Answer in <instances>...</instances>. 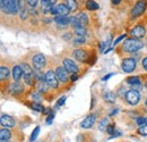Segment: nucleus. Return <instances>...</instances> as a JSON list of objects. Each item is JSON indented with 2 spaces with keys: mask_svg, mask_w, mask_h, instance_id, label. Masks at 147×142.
<instances>
[{
  "mask_svg": "<svg viewBox=\"0 0 147 142\" xmlns=\"http://www.w3.org/2000/svg\"><path fill=\"white\" fill-rule=\"evenodd\" d=\"M26 2H27L31 7H35L37 5V2H38V0H26Z\"/></svg>",
  "mask_w": 147,
  "mask_h": 142,
  "instance_id": "38",
  "label": "nucleus"
},
{
  "mask_svg": "<svg viewBox=\"0 0 147 142\" xmlns=\"http://www.w3.org/2000/svg\"><path fill=\"white\" fill-rule=\"evenodd\" d=\"M6 2V6H7V9L9 12V14H17L18 10V3H17V0H5Z\"/></svg>",
  "mask_w": 147,
  "mask_h": 142,
  "instance_id": "12",
  "label": "nucleus"
},
{
  "mask_svg": "<svg viewBox=\"0 0 147 142\" xmlns=\"http://www.w3.org/2000/svg\"><path fill=\"white\" fill-rule=\"evenodd\" d=\"M55 22L59 25L61 26L60 29H63V26H67L68 24L71 23V17H68V16H59L57 15L55 17Z\"/></svg>",
  "mask_w": 147,
  "mask_h": 142,
  "instance_id": "13",
  "label": "nucleus"
},
{
  "mask_svg": "<svg viewBox=\"0 0 147 142\" xmlns=\"http://www.w3.org/2000/svg\"><path fill=\"white\" fill-rule=\"evenodd\" d=\"M32 63H33V66H34L35 70H42L45 66L47 60H45V57L42 53H37L33 57Z\"/></svg>",
  "mask_w": 147,
  "mask_h": 142,
  "instance_id": "7",
  "label": "nucleus"
},
{
  "mask_svg": "<svg viewBox=\"0 0 147 142\" xmlns=\"http://www.w3.org/2000/svg\"><path fill=\"white\" fill-rule=\"evenodd\" d=\"M107 132H108L109 134H111V135H113V133L115 132L114 126H113V125H108V126H107Z\"/></svg>",
  "mask_w": 147,
  "mask_h": 142,
  "instance_id": "37",
  "label": "nucleus"
},
{
  "mask_svg": "<svg viewBox=\"0 0 147 142\" xmlns=\"http://www.w3.org/2000/svg\"><path fill=\"white\" fill-rule=\"evenodd\" d=\"M11 137V133L7 128L0 130V141H8Z\"/></svg>",
  "mask_w": 147,
  "mask_h": 142,
  "instance_id": "19",
  "label": "nucleus"
},
{
  "mask_svg": "<svg viewBox=\"0 0 147 142\" xmlns=\"http://www.w3.org/2000/svg\"><path fill=\"white\" fill-rule=\"evenodd\" d=\"M53 117H55V113H50V115H49V117H48V119H47V124H51Z\"/></svg>",
  "mask_w": 147,
  "mask_h": 142,
  "instance_id": "40",
  "label": "nucleus"
},
{
  "mask_svg": "<svg viewBox=\"0 0 147 142\" xmlns=\"http://www.w3.org/2000/svg\"><path fill=\"white\" fill-rule=\"evenodd\" d=\"M144 47V43L138 40V39H135V38H131V39H127L123 44H122V49L127 53H134L138 50H140L142 48Z\"/></svg>",
  "mask_w": 147,
  "mask_h": 142,
  "instance_id": "1",
  "label": "nucleus"
},
{
  "mask_svg": "<svg viewBox=\"0 0 147 142\" xmlns=\"http://www.w3.org/2000/svg\"><path fill=\"white\" fill-rule=\"evenodd\" d=\"M77 79H78V75H77V73H75V74H73V75H71V77H70V80H71L73 82H75V81H76Z\"/></svg>",
  "mask_w": 147,
  "mask_h": 142,
  "instance_id": "45",
  "label": "nucleus"
},
{
  "mask_svg": "<svg viewBox=\"0 0 147 142\" xmlns=\"http://www.w3.org/2000/svg\"><path fill=\"white\" fill-rule=\"evenodd\" d=\"M104 100L107 102H110V104H113L115 101V94L112 93V92H107L104 94Z\"/></svg>",
  "mask_w": 147,
  "mask_h": 142,
  "instance_id": "26",
  "label": "nucleus"
},
{
  "mask_svg": "<svg viewBox=\"0 0 147 142\" xmlns=\"http://www.w3.org/2000/svg\"><path fill=\"white\" fill-rule=\"evenodd\" d=\"M76 17L78 18V20L80 22V24H82L83 26H85V25L88 23V17H87V15H86L85 13H79Z\"/></svg>",
  "mask_w": 147,
  "mask_h": 142,
  "instance_id": "21",
  "label": "nucleus"
},
{
  "mask_svg": "<svg viewBox=\"0 0 147 142\" xmlns=\"http://www.w3.org/2000/svg\"><path fill=\"white\" fill-rule=\"evenodd\" d=\"M63 67L66 68V71L68 72V73H71V74L78 73V66L75 64V61H73L69 58H66L63 60Z\"/></svg>",
  "mask_w": 147,
  "mask_h": 142,
  "instance_id": "9",
  "label": "nucleus"
},
{
  "mask_svg": "<svg viewBox=\"0 0 147 142\" xmlns=\"http://www.w3.org/2000/svg\"><path fill=\"white\" fill-rule=\"evenodd\" d=\"M146 9V1L145 0H138L137 3L134 6L132 10H131V16L132 17H138L140 16Z\"/></svg>",
  "mask_w": 147,
  "mask_h": 142,
  "instance_id": "4",
  "label": "nucleus"
},
{
  "mask_svg": "<svg viewBox=\"0 0 147 142\" xmlns=\"http://www.w3.org/2000/svg\"><path fill=\"white\" fill-rule=\"evenodd\" d=\"M38 133H40V126H36V127H35V130L33 131V133H32V135H31L30 140H31V141H34V140L37 138Z\"/></svg>",
  "mask_w": 147,
  "mask_h": 142,
  "instance_id": "32",
  "label": "nucleus"
},
{
  "mask_svg": "<svg viewBox=\"0 0 147 142\" xmlns=\"http://www.w3.org/2000/svg\"><path fill=\"white\" fill-rule=\"evenodd\" d=\"M145 87H146V89H147V82H146V85H145Z\"/></svg>",
  "mask_w": 147,
  "mask_h": 142,
  "instance_id": "51",
  "label": "nucleus"
},
{
  "mask_svg": "<svg viewBox=\"0 0 147 142\" xmlns=\"http://www.w3.org/2000/svg\"><path fill=\"white\" fill-rule=\"evenodd\" d=\"M74 30H75V33H76L77 36H85L86 34H87V31H86V29H85L83 25H80V26H77V27H75Z\"/></svg>",
  "mask_w": 147,
  "mask_h": 142,
  "instance_id": "25",
  "label": "nucleus"
},
{
  "mask_svg": "<svg viewBox=\"0 0 147 142\" xmlns=\"http://www.w3.org/2000/svg\"><path fill=\"white\" fill-rule=\"evenodd\" d=\"M1 142H8V141H1Z\"/></svg>",
  "mask_w": 147,
  "mask_h": 142,
  "instance_id": "52",
  "label": "nucleus"
},
{
  "mask_svg": "<svg viewBox=\"0 0 147 142\" xmlns=\"http://www.w3.org/2000/svg\"><path fill=\"white\" fill-rule=\"evenodd\" d=\"M126 34H122V36H119V38H118V39H117V40H115V41H114V42H113V46H115V44H118V43H119V42H120V41H121V40H123V39H125V38H126Z\"/></svg>",
  "mask_w": 147,
  "mask_h": 142,
  "instance_id": "41",
  "label": "nucleus"
},
{
  "mask_svg": "<svg viewBox=\"0 0 147 142\" xmlns=\"http://www.w3.org/2000/svg\"><path fill=\"white\" fill-rule=\"evenodd\" d=\"M9 74H10V72H9V70H8L7 67L1 66V67H0V81L7 80L8 76H9Z\"/></svg>",
  "mask_w": 147,
  "mask_h": 142,
  "instance_id": "20",
  "label": "nucleus"
},
{
  "mask_svg": "<svg viewBox=\"0 0 147 142\" xmlns=\"http://www.w3.org/2000/svg\"><path fill=\"white\" fill-rule=\"evenodd\" d=\"M86 8H87L88 10H96V9H98V5H97V2H95L94 0H87V2H86Z\"/></svg>",
  "mask_w": 147,
  "mask_h": 142,
  "instance_id": "24",
  "label": "nucleus"
},
{
  "mask_svg": "<svg viewBox=\"0 0 147 142\" xmlns=\"http://www.w3.org/2000/svg\"><path fill=\"white\" fill-rule=\"evenodd\" d=\"M65 100H66V97H61V98L59 99V101H58V104H57V107L62 106V105L65 104Z\"/></svg>",
  "mask_w": 147,
  "mask_h": 142,
  "instance_id": "42",
  "label": "nucleus"
},
{
  "mask_svg": "<svg viewBox=\"0 0 147 142\" xmlns=\"http://www.w3.org/2000/svg\"><path fill=\"white\" fill-rule=\"evenodd\" d=\"M65 5L70 9V12H75L78 7L76 0H65Z\"/></svg>",
  "mask_w": 147,
  "mask_h": 142,
  "instance_id": "22",
  "label": "nucleus"
},
{
  "mask_svg": "<svg viewBox=\"0 0 147 142\" xmlns=\"http://www.w3.org/2000/svg\"><path fill=\"white\" fill-rule=\"evenodd\" d=\"M120 2H121V0H112V3H114V5H118Z\"/></svg>",
  "mask_w": 147,
  "mask_h": 142,
  "instance_id": "48",
  "label": "nucleus"
},
{
  "mask_svg": "<svg viewBox=\"0 0 147 142\" xmlns=\"http://www.w3.org/2000/svg\"><path fill=\"white\" fill-rule=\"evenodd\" d=\"M111 76H113V73H110V74H108V75H105L104 77H103V81H107V80H109Z\"/></svg>",
  "mask_w": 147,
  "mask_h": 142,
  "instance_id": "46",
  "label": "nucleus"
},
{
  "mask_svg": "<svg viewBox=\"0 0 147 142\" xmlns=\"http://www.w3.org/2000/svg\"><path fill=\"white\" fill-rule=\"evenodd\" d=\"M74 57L76 58V60H78V61H82V63H84V61H86V59H87V53L86 51H84V50H82V49H76L75 51L73 53Z\"/></svg>",
  "mask_w": 147,
  "mask_h": 142,
  "instance_id": "15",
  "label": "nucleus"
},
{
  "mask_svg": "<svg viewBox=\"0 0 147 142\" xmlns=\"http://www.w3.org/2000/svg\"><path fill=\"white\" fill-rule=\"evenodd\" d=\"M58 81L59 80H58V77H57V75L53 71H48L45 73V82L49 84V87H51L53 89L58 88V85H59Z\"/></svg>",
  "mask_w": 147,
  "mask_h": 142,
  "instance_id": "6",
  "label": "nucleus"
},
{
  "mask_svg": "<svg viewBox=\"0 0 147 142\" xmlns=\"http://www.w3.org/2000/svg\"><path fill=\"white\" fill-rule=\"evenodd\" d=\"M94 123H95V115H90L80 123V127L82 128H91L94 125Z\"/></svg>",
  "mask_w": 147,
  "mask_h": 142,
  "instance_id": "16",
  "label": "nucleus"
},
{
  "mask_svg": "<svg viewBox=\"0 0 147 142\" xmlns=\"http://www.w3.org/2000/svg\"><path fill=\"white\" fill-rule=\"evenodd\" d=\"M136 122H137V124L139 125V126H142V125L145 124V118H144V117H138V118L136 119Z\"/></svg>",
  "mask_w": 147,
  "mask_h": 142,
  "instance_id": "39",
  "label": "nucleus"
},
{
  "mask_svg": "<svg viewBox=\"0 0 147 142\" xmlns=\"http://www.w3.org/2000/svg\"><path fill=\"white\" fill-rule=\"evenodd\" d=\"M130 34H131L132 38H135V39H142V38H144L145 34H146V30H145L144 26L137 25L136 27H134V29L131 30Z\"/></svg>",
  "mask_w": 147,
  "mask_h": 142,
  "instance_id": "10",
  "label": "nucleus"
},
{
  "mask_svg": "<svg viewBox=\"0 0 147 142\" xmlns=\"http://www.w3.org/2000/svg\"><path fill=\"white\" fill-rule=\"evenodd\" d=\"M20 67H22V70H23V75H28V74H33V71H32V68L26 64V63H23L22 65H20Z\"/></svg>",
  "mask_w": 147,
  "mask_h": 142,
  "instance_id": "27",
  "label": "nucleus"
},
{
  "mask_svg": "<svg viewBox=\"0 0 147 142\" xmlns=\"http://www.w3.org/2000/svg\"><path fill=\"white\" fill-rule=\"evenodd\" d=\"M126 100H127V102H128L129 105L135 106V105H137L139 102L140 94H139V92L137 90L135 89L129 90V91H127V93H126Z\"/></svg>",
  "mask_w": 147,
  "mask_h": 142,
  "instance_id": "2",
  "label": "nucleus"
},
{
  "mask_svg": "<svg viewBox=\"0 0 147 142\" xmlns=\"http://www.w3.org/2000/svg\"><path fill=\"white\" fill-rule=\"evenodd\" d=\"M142 64H143V67H144V68L147 71V58H144V59H143Z\"/></svg>",
  "mask_w": 147,
  "mask_h": 142,
  "instance_id": "44",
  "label": "nucleus"
},
{
  "mask_svg": "<svg viewBox=\"0 0 147 142\" xmlns=\"http://www.w3.org/2000/svg\"><path fill=\"white\" fill-rule=\"evenodd\" d=\"M62 39H63V40H70V39H71V34H70V33H66V34L62 36Z\"/></svg>",
  "mask_w": 147,
  "mask_h": 142,
  "instance_id": "43",
  "label": "nucleus"
},
{
  "mask_svg": "<svg viewBox=\"0 0 147 142\" xmlns=\"http://www.w3.org/2000/svg\"><path fill=\"white\" fill-rule=\"evenodd\" d=\"M32 108H33L34 110H36V111H42V110H43V106H42L40 102H33V104H32Z\"/></svg>",
  "mask_w": 147,
  "mask_h": 142,
  "instance_id": "34",
  "label": "nucleus"
},
{
  "mask_svg": "<svg viewBox=\"0 0 147 142\" xmlns=\"http://www.w3.org/2000/svg\"><path fill=\"white\" fill-rule=\"evenodd\" d=\"M33 75H34V74L23 75V76H24V82H25L27 85H32V84H33Z\"/></svg>",
  "mask_w": 147,
  "mask_h": 142,
  "instance_id": "30",
  "label": "nucleus"
},
{
  "mask_svg": "<svg viewBox=\"0 0 147 142\" xmlns=\"http://www.w3.org/2000/svg\"><path fill=\"white\" fill-rule=\"evenodd\" d=\"M0 9H1L3 13H6V14H9V12H8V9H7V6H6V2H5V0H0Z\"/></svg>",
  "mask_w": 147,
  "mask_h": 142,
  "instance_id": "35",
  "label": "nucleus"
},
{
  "mask_svg": "<svg viewBox=\"0 0 147 142\" xmlns=\"http://www.w3.org/2000/svg\"><path fill=\"white\" fill-rule=\"evenodd\" d=\"M70 9L65 5V3H61V5H58V6H52L51 7V10L50 13L51 14H55V15H59V16H67L69 14Z\"/></svg>",
  "mask_w": 147,
  "mask_h": 142,
  "instance_id": "5",
  "label": "nucleus"
},
{
  "mask_svg": "<svg viewBox=\"0 0 147 142\" xmlns=\"http://www.w3.org/2000/svg\"><path fill=\"white\" fill-rule=\"evenodd\" d=\"M0 124L2 125L3 127H13L15 125V121L9 115H2L0 117Z\"/></svg>",
  "mask_w": 147,
  "mask_h": 142,
  "instance_id": "14",
  "label": "nucleus"
},
{
  "mask_svg": "<svg viewBox=\"0 0 147 142\" xmlns=\"http://www.w3.org/2000/svg\"><path fill=\"white\" fill-rule=\"evenodd\" d=\"M37 89H38V92H47L49 89V84L45 81H38Z\"/></svg>",
  "mask_w": 147,
  "mask_h": 142,
  "instance_id": "23",
  "label": "nucleus"
},
{
  "mask_svg": "<svg viewBox=\"0 0 147 142\" xmlns=\"http://www.w3.org/2000/svg\"><path fill=\"white\" fill-rule=\"evenodd\" d=\"M85 36H77L75 38V40H74V44L75 46H79V44H83V43H85Z\"/></svg>",
  "mask_w": 147,
  "mask_h": 142,
  "instance_id": "29",
  "label": "nucleus"
},
{
  "mask_svg": "<svg viewBox=\"0 0 147 142\" xmlns=\"http://www.w3.org/2000/svg\"><path fill=\"white\" fill-rule=\"evenodd\" d=\"M136 66H137V61L135 58H126L122 60V64H121V68L125 73H131L136 70Z\"/></svg>",
  "mask_w": 147,
  "mask_h": 142,
  "instance_id": "3",
  "label": "nucleus"
},
{
  "mask_svg": "<svg viewBox=\"0 0 147 142\" xmlns=\"http://www.w3.org/2000/svg\"><path fill=\"white\" fill-rule=\"evenodd\" d=\"M108 124H109V119H108V118H103V119L100 122V124H98V128H100V131H104V130L107 128Z\"/></svg>",
  "mask_w": 147,
  "mask_h": 142,
  "instance_id": "31",
  "label": "nucleus"
},
{
  "mask_svg": "<svg viewBox=\"0 0 147 142\" xmlns=\"http://www.w3.org/2000/svg\"><path fill=\"white\" fill-rule=\"evenodd\" d=\"M55 75L58 77V80L62 83H67L68 80H69V75H68V72L66 71L65 67H58L55 70Z\"/></svg>",
  "mask_w": 147,
  "mask_h": 142,
  "instance_id": "8",
  "label": "nucleus"
},
{
  "mask_svg": "<svg viewBox=\"0 0 147 142\" xmlns=\"http://www.w3.org/2000/svg\"><path fill=\"white\" fill-rule=\"evenodd\" d=\"M57 1H58V0H49V3H50L51 6H55V3H57Z\"/></svg>",
  "mask_w": 147,
  "mask_h": 142,
  "instance_id": "47",
  "label": "nucleus"
},
{
  "mask_svg": "<svg viewBox=\"0 0 147 142\" xmlns=\"http://www.w3.org/2000/svg\"><path fill=\"white\" fill-rule=\"evenodd\" d=\"M146 44H147V41H146Z\"/></svg>",
  "mask_w": 147,
  "mask_h": 142,
  "instance_id": "53",
  "label": "nucleus"
},
{
  "mask_svg": "<svg viewBox=\"0 0 147 142\" xmlns=\"http://www.w3.org/2000/svg\"><path fill=\"white\" fill-rule=\"evenodd\" d=\"M145 105H146V107H147V98H146V100H145Z\"/></svg>",
  "mask_w": 147,
  "mask_h": 142,
  "instance_id": "50",
  "label": "nucleus"
},
{
  "mask_svg": "<svg viewBox=\"0 0 147 142\" xmlns=\"http://www.w3.org/2000/svg\"><path fill=\"white\" fill-rule=\"evenodd\" d=\"M32 98H33V100H35V102H40V101H42V96L40 94V92L33 93V94H32Z\"/></svg>",
  "mask_w": 147,
  "mask_h": 142,
  "instance_id": "36",
  "label": "nucleus"
},
{
  "mask_svg": "<svg viewBox=\"0 0 147 142\" xmlns=\"http://www.w3.org/2000/svg\"><path fill=\"white\" fill-rule=\"evenodd\" d=\"M22 76H23V70H22V67L20 66H15L13 68V77H14V80L15 81H18V80H20Z\"/></svg>",
  "mask_w": 147,
  "mask_h": 142,
  "instance_id": "18",
  "label": "nucleus"
},
{
  "mask_svg": "<svg viewBox=\"0 0 147 142\" xmlns=\"http://www.w3.org/2000/svg\"><path fill=\"white\" fill-rule=\"evenodd\" d=\"M138 133L144 135V137H147V124L146 125H142L139 128H138Z\"/></svg>",
  "mask_w": 147,
  "mask_h": 142,
  "instance_id": "33",
  "label": "nucleus"
},
{
  "mask_svg": "<svg viewBox=\"0 0 147 142\" xmlns=\"http://www.w3.org/2000/svg\"><path fill=\"white\" fill-rule=\"evenodd\" d=\"M10 93L11 94H18V93H22L23 91H24V87H23V84L20 83V82H15V83H13L11 85H10Z\"/></svg>",
  "mask_w": 147,
  "mask_h": 142,
  "instance_id": "17",
  "label": "nucleus"
},
{
  "mask_svg": "<svg viewBox=\"0 0 147 142\" xmlns=\"http://www.w3.org/2000/svg\"><path fill=\"white\" fill-rule=\"evenodd\" d=\"M33 74H34V76H35L37 81H45V74H43L41 72V70H36Z\"/></svg>",
  "mask_w": 147,
  "mask_h": 142,
  "instance_id": "28",
  "label": "nucleus"
},
{
  "mask_svg": "<svg viewBox=\"0 0 147 142\" xmlns=\"http://www.w3.org/2000/svg\"><path fill=\"white\" fill-rule=\"evenodd\" d=\"M145 124H147V117H145Z\"/></svg>",
  "mask_w": 147,
  "mask_h": 142,
  "instance_id": "49",
  "label": "nucleus"
},
{
  "mask_svg": "<svg viewBox=\"0 0 147 142\" xmlns=\"http://www.w3.org/2000/svg\"><path fill=\"white\" fill-rule=\"evenodd\" d=\"M127 83L132 85V89L137 90V91L143 90V85L140 83V79L138 76H130V77H128L127 79Z\"/></svg>",
  "mask_w": 147,
  "mask_h": 142,
  "instance_id": "11",
  "label": "nucleus"
}]
</instances>
